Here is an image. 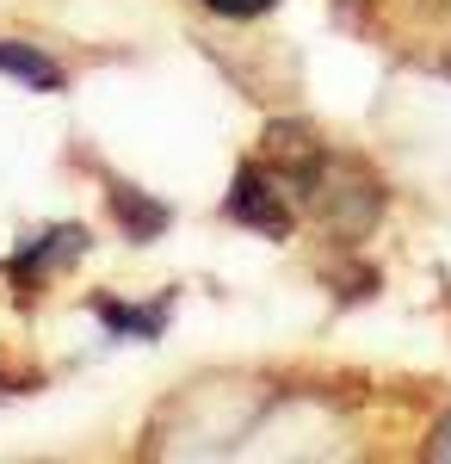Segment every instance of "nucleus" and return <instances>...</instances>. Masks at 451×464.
<instances>
[{"label":"nucleus","instance_id":"f257e3e1","mask_svg":"<svg viewBox=\"0 0 451 464\" xmlns=\"http://www.w3.org/2000/svg\"><path fill=\"white\" fill-rule=\"evenodd\" d=\"M223 211L235 217V223H247V229H260V236H273V242L291 236V192H278L273 179H266V168H242Z\"/></svg>","mask_w":451,"mask_h":464},{"label":"nucleus","instance_id":"f03ea898","mask_svg":"<svg viewBox=\"0 0 451 464\" xmlns=\"http://www.w3.org/2000/svg\"><path fill=\"white\" fill-rule=\"evenodd\" d=\"M0 74L25 81L32 93H69V69L56 56H43L37 44H19V37H0Z\"/></svg>","mask_w":451,"mask_h":464},{"label":"nucleus","instance_id":"7ed1b4c3","mask_svg":"<svg viewBox=\"0 0 451 464\" xmlns=\"http://www.w3.org/2000/svg\"><path fill=\"white\" fill-rule=\"evenodd\" d=\"M87 310L118 334V341H155L161 328H168V304L161 310H149V304H118V297H87Z\"/></svg>","mask_w":451,"mask_h":464},{"label":"nucleus","instance_id":"20e7f679","mask_svg":"<svg viewBox=\"0 0 451 464\" xmlns=\"http://www.w3.org/2000/svg\"><path fill=\"white\" fill-rule=\"evenodd\" d=\"M105 198H111V217L124 223V236H130V242H149V236H161V229H168V205H155L149 192H137V186H111Z\"/></svg>","mask_w":451,"mask_h":464},{"label":"nucleus","instance_id":"39448f33","mask_svg":"<svg viewBox=\"0 0 451 464\" xmlns=\"http://www.w3.org/2000/svg\"><path fill=\"white\" fill-rule=\"evenodd\" d=\"M216 19H260V13H273L278 0H205Z\"/></svg>","mask_w":451,"mask_h":464}]
</instances>
